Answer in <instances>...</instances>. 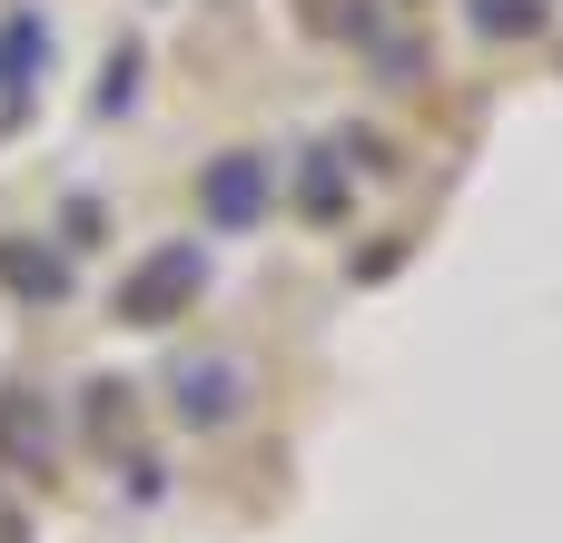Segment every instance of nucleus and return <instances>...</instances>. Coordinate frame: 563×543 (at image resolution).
Listing matches in <instances>:
<instances>
[{
  "label": "nucleus",
  "mask_w": 563,
  "mask_h": 543,
  "mask_svg": "<svg viewBox=\"0 0 563 543\" xmlns=\"http://www.w3.org/2000/svg\"><path fill=\"white\" fill-rule=\"evenodd\" d=\"M188 287H198V257H158V267L129 287V317H139V326H158V307H168V297H188Z\"/></svg>",
  "instance_id": "nucleus-1"
},
{
  "label": "nucleus",
  "mask_w": 563,
  "mask_h": 543,
  "mask_svg": "<svg viewBox=\"0 0 563 543\" xmlns=\"http://www.w3.org/2000/svg\"><path fill=\"white\" fill-rule=\"evenodd\" d=\"M208 198H218V218H247V208H257V198H267V178H257V168H247V158H228V168H218V178H208Z\"/></svg>",
  "instance_id": "nucleus-2"
},
{
  "label": "nucleus",
  "mask_w": 563,
  "mask_h": 543,
  "mask_svg": "<svg viewBox=\"0 0 563 543\" xmlns=\"http://www.w3.org/2000/svg\"><path fill=\"white\" fill-rule=\"evenodd\" d=\"M188 415L208 425V415H228V366H208V376H188Z\"/></svg>",
  "instance_id": "nucleus-3"
},
{
  "label": "nucleus",
  "mask_w": 563,
  "mask_h": 543,
  "mask_svg": "<svg viewBox=\"0 0 563 543\" xmlns=\"http://www.w3.org/2000/svg\"><path fill=\"white\" fill-rule=\"evenodd\" d=\"M485 30H534V0H475Z\"/></svg>",
  "instance_id": "nucleus-4"
}]
</instances>
